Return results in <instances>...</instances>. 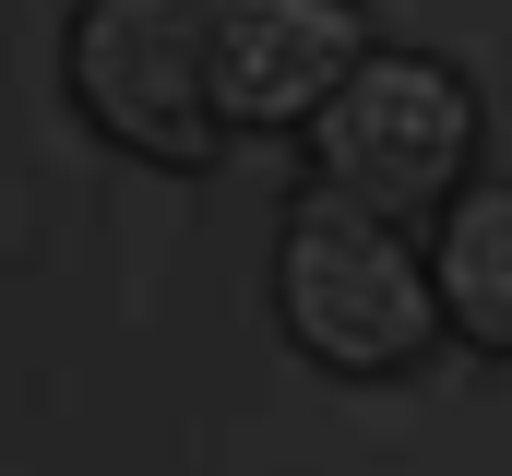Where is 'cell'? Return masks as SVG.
Returning a JSON list of instances; mask_svg holds the SVG:
<instances>
[{
	"mask_svg": "<svg viewBox=\"0 0 512 476\" xmlns=\"http://www.w3.org/2000/svg\"><path fill=\"white\" fill-rule=\"evenodd\" d=\"M274 310L286 334L346 369V381H382V369H417L429 334H441V298H429V262L405 250V215H370L346 191H310L286 215V250H274Z\"/></svg>",
	"mask_w": 512,
	"mask_h": 476,
	"instance_id": "obj_1",
	"label": "cell"
},
{
	"mask_svg": "<svg viewBox=\"0 0 512 476\" xmlns=\"http://www.w3.org/2000/svg\"><path fill=\"white\" fill-rule=\"evenodd\" d=\"M429 298H441V334L512 357V179H453L441 191Z\"/></svg>",
	"mask_w": 512,
	"mask_h": 476,
	"instance_id": "obj_5",
	"label": "cell"
},
{
	"mask_svg": "<svg viewBox=\"0 0 512 476\" xmlns=\"http://www.w3.org/2000/svg\"><path fill=\"white\" fill-rule=\"evenodd\" d=\"M298 131L322 155V191H346L370 215H429L477 167V96H465V72L417 60V48H358Z\"/></svg>",
	"mask_w": 512,
	"mask_h": 476,
	"instance_id": "obj_2",
	"label": "cell"
},
{
	"mask_svg": "<svg viewBox=\"0 0 512 476\" xmlns=\"http://www.w3.org/2000/svg\"><path fill=\"white\" fill-rule=\"evenodd\" d=\"M72 96L108 143L155 155V167H203L227 143V119L203 96V0H84Z\"/></svg>",
	"mask_w": 512,
	"mask_h": 476,
	"instance_id": "obj_3",
	"label": "cell"
},
{
	"mask_svg": "<svg viewBox=\"0 0 512 476\" xmlns=\"http://www.w3.org/2000/svg\"><path fill=\"white\" fill-rule=\"evenodd\" d=\"M358 60V0H203V96L227 131H286Z\"/></svg>",
	"mask_w": 512,
	"mask_h": 476,
	"instance_id": "obj_4",
	"label": "cell"
}]
</instances>
